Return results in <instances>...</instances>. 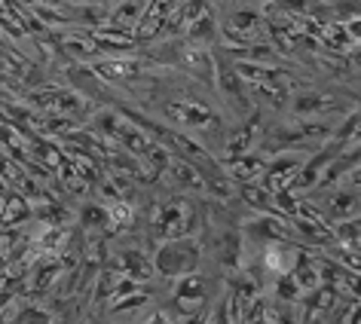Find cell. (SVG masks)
I'll list each match as a JSON object with an SVG mask.
<instances>
[{"mask_svg":"<svg viewBox=\"0 0 361 324\" xmlns=\"http://www.w3.org/2000/svg\"><path fill=\"white\" fill-rule=\"evenodd\" d=\"M218 37L227 40V49L251 46V43L267 40V22L255 10H233L224 25H218Z\"/></svg>","mask_w":361,"mask_h":324,"instance_id":"6da1fadb","label":"cell"},{"mask_svg":"<svg viewBox=\"0 0 361 324\" xmlns=\"http://www.w3.org/2000/svg\"><path fill=\"white\" fill-rule=\"evenodd\" d=\"M196 263H200V245L193 239H166V245L157 251V269L166 278L193 273Z\"/></svg>","mask_w":361,"mask_h":324,"instance_id":"7a4b0ae2","label":"cell"},{"mask_svg":"<svg viewBox=\"0 0 361 324\" xmlns=\"http://www.w3.org/2000/svg\"><path fill=\"white\" fill-rule=\"evenodd\" d=\"M288 104H291V113L300 116V120H322V116H328L334 111H346V107H340L337 95L315 92V89H300V92H294L288 98Z\"/></svg>","mask_w":361,"mask_h":324,"instance_id":"3957f363","label":"cell"},{"mask_svg":"<svg viewBox=\"0 0 361 324\" xmlns=\"http://www.w3.org/2000/svg\"><path fill=\"white\" fill-rule=\"evenodd\" d=\"M178 65L184 68L190 77L200 80V83H205V86L214 83V52L209 46L184 40L180 49H178Z\"/></svg>","mask_w":361,"mask_h":324,"instance_id":"277c9868","label":"cell"},{"mask_svg":"<svg viewBox=\"0 0 361 324\" xmlns=\"http://www.w3.org/2000/svg\"><path fill=\"white\" fill-rule=\"evenodd\" d=\"M245 236L255 239V242H282V239H291L294 232L285 220L273 218V214H260L257 220L245 223Z\"/></svg>","mask_w":361,"mask_h":324,"instance_id":"5b68a950","label":"cell"},{"mask_svg":"<svg viewBox=\"0 0 361 324\" xmlns=\"http://www.w3.org/2000/svg\"><path fill=\"white\" fill-rule=\"evenodd\" d=\"M114 273H123V275H129L132 282H147L150 273H153V266H150V260L138 254V251H120V254L114 257Z\"/></svg>","mask_w":361,"mask_h":324,"instance_id":"8992f818","label":"cell"},{"mask_svg":"<svg viewBox=\"0 0 361 324\" xmlns=\"http://www.w3.org/2000/svg\"><path fill=\"white\" fill-rule=\"evenodd\" d=\"M175 303L180 306V309H200V306L205 303V282H202V275H196V273L180 275V285L175 291Z\"/></svg>","mask_w":361,"mask_h":324,"instance_id":"52a82bcc","label":"cell"},{"mask_svg":"<svg viewBox=\"0 0 361 324\" xmlns=\"http://www.w3.org/2000/svg\"><path fill=\"white\" fill-rule=\"evenodd\" d=\"M150 0H120L116 10L111 13V28H120V31H135L138 22L144 19V10H147Z\"/></svg>","mask_w":361,"mask_h":324,"instance_id":"ba28073f","label":"cell"},{"mask_svg":"<svg viewBox=\"0 0 361 324\" xmlns=\"http://www.w3.org/2000/svg\"><path fill=\"white\" fill-rule=\"evenodd\" d=\"M214 254L224 266H236L239 263V254H242V236L236 230H224L218 242H214Z\"/></svg>","mask_w":361,"mask_h":324,"instance_id":"9c48e42d","label":"cell"},{"mask_svg":"<svg viewBox=\"0 0 361 324\" xmlns=\"http://www.w3.org/2000/svg\"><path fill=\"white\" fill-rule=\"evenodd\" d=\"M239 199L245 205H251V208H257V211H269V208H273V193H269L264 184H257V181L239 184Z\"/></svg>","mask_w":361,"mask_h":324,"instance_id":"30bf717a","label":"cell"},{"mask_svg":"<svg viewBox=\"0 0 361 324\" xmlns=\"http://www.w3.org/2000/svg\"><path fill=\"white\" fill-rule=\"evenodd\" d=\"M346 220V218H358V187L355 190H343L334 196V205L328 208V220Z\"/></svg>","mask_w":361,"mask_h":324,"instance_id":"8fae6325","label":"cell"},{"mask_svg":"<svg viewBox=\"0 0 361 324\" xmlns=\"http://www.w3.org/2000/svg\"><path fill=\"white\" fill-rule=\"evenodd\" d=\"M83 223H86V230L111 227V211H104L102 205H86V208H83Z\"/></svg>","mask_w":361,"mask_h":324,"instance_id":"7c38bea8","label":"cell"},{"mask_svg":"<svg viewBox=\"0 0 361 324\" xmlns=\"http://www.w3.org/2000/svg\"><path fill=\"white\" fill-rule=\"evenodd\" d=\"M273 324H300V318L294 315V309L288 303H279L276 306V321Z\"/></svg>","mask_w":361,"mask_h":324,"instance_id":"4fadbf2b","label":"cell"},{"mask_svg":"<svg viewBox=\"0 0 361 324\" xmlns=\"http://www.w3.org/2000/svg\"><path fill=\"white\" fill-rule=\"evenodd\" d=\"M147 324H171V321H169V315H153Z\"/></svg>","mask_w":361,"mask_h":324,"instance_id":"5bb4252c","label":"cell"}]
</instances>
